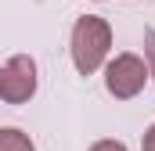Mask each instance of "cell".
<instances>
[{
	"mask_svg": "<svg viewBox=\"0 0 155 151\" xmlns=\"http://www.w3.org/2000/svg\"><path fill=\"white\" fill-rule=\"evenodd\" d=\"M112 47V25L97 14H83L72 29V61L83 76L97 72Z\"/></svg>",
	"mask_w": 155,
	"mask_h": 151,
	"instance_id": "6da1fadb",
	"label": "cell"
},
{
	"mask_svg": "<svg viewBox=\"0 0 155 151\" xmlns=\"http://www.w3.org/2000/svg\"><path fill=\"white\" fill-rule=\"evenodd\" d=\"M144 79H148V65L137 58V54H116L105 69V86L116 101H130L144 90Z\"/></svg>",
	"mask_w": 155,
	"mask_h": 151,
	"instance_id": "7a4b0ae2",
	"label": "cell"
},
{
	"mask_svg": "<svg viewBox=\"0 0 155 151\" xmlns=\"http://www.w3.org/2000/svg\"><path fill=\"white\" fill-rule=\"evenodd\" d=\"M36 94V61L29 54H15L0 65V97L7 104H25Z\"/></svg>",
	"mask_w": 155,
	"mask_h": 151,
	"instance_id": "3957f363",
	"label": "cell"
},
{
	"mask_svg": "<svg viewBox=\"0 0 155 151\" xmlns=\"http://www.w3.org/2000/svg\"><path fill=\"white\" fill-rule=\"evenodd\" d=\"M0 151H36V148H33L29 133H22V130L7 126V130H0Z\"/></svg>",
	"mask_w": 155,
	"mask_h": 151,
	"instance_id": "277c9868",
	"label": "cell"
},
{
	"mask_svg": "<svg viewBox=\"0 0 155 151\" xmlns=\"http://www.w3.org/2000/svg\"><path fill=\"white\" fill-rule=\"evenodd\" d=\"M144 58H148V76L155 79V29H144Z\"/></svg>",
	"mask_w": 155,
	"mask_h": 151,
	"instance_id": "5b68a950",
	"label": "cell"
},
{
	"mask_svg": "<svg viewBox=\"0 0 155 151\" xmlns=\"http://www.w3.org/2000/svg\"><path fill=\"white\" fill-rule=\"evenodd\" d=\"M90 151H126V144H119V140H97V144H90Z\"/></svg>",
	"mask_w": 155,
	"mask_h": 151,
	"instance_id": "8992f818",
	"label": "cell"
},
{
	"mask_svg": "<svg viewBox=\"0 0 155 151\" xmlns=\"http://www.w3.org/2000/svg\"><path fill=\"white\" fill-rule=\"evenodd\" d=\"M141 148H144V151H155V122L148 126V133H144V140H141Z\"/></svg>",
	"mask_w": 155,
	"mask_h": 151,
	"instance_id": "52a82bcc",
	"label": "cell"
}]
</instances>
